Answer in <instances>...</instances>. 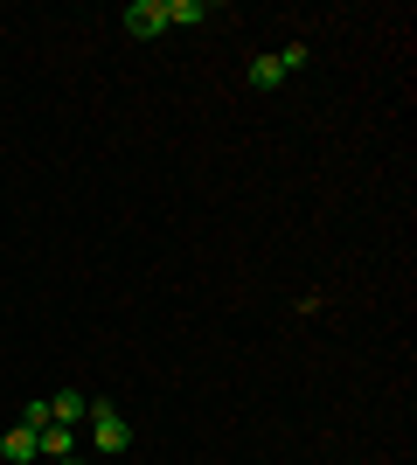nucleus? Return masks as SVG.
<instances>
[{
	"instance_id": "1",
	"label": "nucleus",
	"mask_w": 417,
	"mask_h": 465,
	"mask_svg": "<svg viewBox=\"0 0 417 465\" xmlns=\"http://www.w3.org/2000/svg\"><path fill=\"white\" fill-rule=\"evenodd\" d=\"M84 417H91V445H98L104 459H119V451L133 445V430H125L119 403H91V410H84Z\"/></svg>"
},
{
	"instance_id": "2",
	"label": "nucleus",
	"mask_w": 417,
	"mask_h": 465,
	"mask_svg": "<svg viewBox=\"0 0 417 465\" xmlns=\"http://www.w3.org/2000/svg\"><path fill=\"white\" fill-rule=\"evenodd\" d=\"M125 35H133V42L167 35V7H160V0H133V7H125Z\"/></svg>"
},
{
	"instance_id": "3",
	"label": "nucleus",
	"mask_w": 417,
	"mask_h": 465,
	"mask_svg": "<svg viewBox=\"0 0 417 465\" xmlns=\"http://www.w3.org/2000/svg\"><path fill=\"white\" fill-rule=\"evenodd\" d=\"M84 410H91V396H77V389H63V396H49V424H84Z\"/></svg>"
},
{
	"instance_id": "4",
	"label": "nucleus",
	"mask_w": 417,
	"mask_h": 465,
	"mask_svg": "<svg viewBox=\"0 0 417 465\" xmlns=\"http://www.w3.org/2000/svg\"><path fill=\"white\" fill-rule=\"evenodd\" d=\"M0 451H7V465L42 459V445H35V430H28V424H15V430H7V438H0Z\"/></svg>"
},
{
	"instance_id": "5",
	"label": "nucleus",
	"mask_w": 417,
	"mask_h": 465,
	"mask_svg": "<svg viewBox=\"0 0 417 465\" xmlns=\"http://www.w3.org/2000/svg\"><path fill=\"white\" fill-rule=\"evenodd\" d=\"M160 7H167V28H195V21H209V15H216L209 0H160Z\"/></svg>"
},
{
	"instance_id": "6",
	"label": "nucleus",
	"mask_w": 417,
	"mask_h": 465,
	"mask_svg": "<svg viewBox=\"0 0 417 465\" xmlns=\"http://www.w3.org/2000/svg\"><path fill=\"white\" fill-rule=\"evenodd\" d=\"M35 445H42V459H70V424H42Z\"/></svg>"
},
{
	"instance_id": "7",
	"label": "nucleus",
	"mask_w": 417,
	"mask_h": 465,
	"mask_svg": "<svg viewBox=\"0 0 417 465\" xmlns=\"http://www.w3.org/2000/svg\"><path fill=\"white\" fill-rule=\"evenodd\" d=\"M278 84H285L278 56H258V63H251V91H278Z\"/></svg>"
},
{
	"instance_id": "8",
	"label": "nucleus",
	"mask_w": 417,
	"mask_h": 465,
	"mask_svg": "<svg viewBox=\"0 0 417 465\" xmlns=\"http://www.w3.org/2000/svg\"><path fill=\"white\" fill-rule=\"evenodd\" d=\"M272 56H278V70L293 77V70H306V42H285V49H272Z\"/></svg>"
},
{
	"instance_id": "9",
	"label": "nucleus",
	"mask_w": 417,
	"mask_h": 465,
	"mask_svg": "<svg viewBox=\"0 0 417 465\" xmlns=\"http://www.w3.org/2000/svg\"><path fill=\"white\" fill-rule=\"evenodd\" d=\"M56 465H84V459H56Z\"/></svg>"
}]
</instances>
